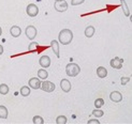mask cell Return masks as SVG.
I'll return each mask as SVG.
<instances>
[{
  "label": "cell",
  "instance_id": "1",
  "mask_svg": "<svg viewBox=\"0 0 132 124\" xmlns=\"http://www.w3.org/2000/svg\"><path fill=\"white\" fill-rule=\"evenodd\" d=\"M59 43H61L63 45H69L72 40H73V33L70 29H62L59 32Z\"/></svg>",
  "mask_w": 132,
  "mask_h": 124
},
{
  "label": "cell",
  "instance_id": "2",
  "mask_svg": "<svg viewBox=\"0 0 132 124\" xmlns=\"http://www.w3.org/2000/svg\"><path fill=\"white\" fill-rule=\"evenodd\" d=\"M80 72H81V69L76 63L72 62V63H69L67 66H65V73H67V75L70 76V77L77 76L78 74H80Z\"/></svg>",
  "mask_w": 132,
  "mask_h": 124
},
{
  "label": "cell",
  "instance_id": "3",
  "mask_svg": "<svg viewBox=\"0 0 132 124\" xmlns=\"http://www.w3.org/2000/svg\"><path fill=\"white\" fill-rule=\"evenodd\" d=\"M54 8L58 12H65L68 10V3L65 0H56L54 3Z\"/></svg>",
  "mask_w": 132,
  "mask_h": 124
},
{
  "label": "cell",
  "instance_id": "4",
  "mask_svg": "<svg viewBox=\"0 0 132 124\" xmlns=\"http://www.w3.org/2000/svg\"><path fill=\"white\" fill-rule=\"evenodd\" d=\"M28 16L30 17H36L39 14V8L35 4V3H30L27 5V9H26Z\"/></svg>",
  "mask_w": 132,
  "mask_h": 124
},
{
  "label": "cell",
  "instance_id": "5",
  "mask_svg": "<svg viewBox=\"0 0 132 124\" xmlns=\"http://www.w3.org/2000/svg\"><path fill=\"white\" fill-rule=\"evenodd\" d=\"M55 88H56L55 83L52 82V81H44V82H42V84H41V89H42L43 91H45V92H48V93L53 92V91L55 90Z\"/></svg>",
  "mask_w": 132,
  "mask_h": 124
},
{
  "label": "cell",
  "instance_id": "6",
  "mask_svg": "<svg viewBox=\"0 0 132 124\" xmlns=\"http://www.w3.org/2000/svg\"><path fill=\"white\" fill-rule=\"evenodd\" d=\"M25 33H26V36H27L29 40L32 41L37 36V29H36V27H34V26H28L25 30Z\"/></svg>",
  "mask_w": 132,
  "mask_h": 124
},
{
  "label": "cell",
  "instance_id": "7",
  "mask_svg": "<svg viewBox=\"0 0 132 124\" xmlns=\"http://www.w3.org/2000/svg\"><path fill=\"white\" fill-rule=\"evenodd\" d=\"M122 62H123V60H122V59H120V58L116 57V58H114V59H112V60H111L110 65H111V66L113 68V69L120 70V69H121V66H122Z\"/></svg>",
  "mask_w": 132,
  "mask_h": 124
},
{
  "label": "cell",
  "instance_id": "8",
  "mask_svg": "<svg viewBox=\"0 0 132 124\" xmlns=\"http://www.w3.org/2000/svg\"><path fill=\"white\" fill-rule=\"evenodd\" d=\"M41 84H42L41 79L39 77L38 78H31V79H29V81H28V86L32 89H35V90L41 88Z\"/></svg>",
  "mask_w": 132,
  "mask_h": 124
},
{
  "label": "cell",
  "instance_id": "9",
  "mask_svg": "<svg viewBox=\"0 0 132 124\" xmlns=\"http://www.w3.org/2000/svg\"><path fill=\"white\" fill-rule=\"evenodd\" d=\"M39 63L43 69H47L51 65V58L48 56H42L39 60Z\"/></svg>",
  "mask_w": 132,
  "mask_h": 124
},
{
  "label": "cell",
  "instance_id": "10",
  "mask_svg": "<svg viewBox=\"0 0 132 124\" xmlns=\"http://www.w3.org/2000/svg\"><path fill=\"white\" fill-rule=\"evenodd\" d=\"M110 100L113 101L114 103H119L122 100V95L120 92H118V91H113V92L110 94Z\"/></svg>",
  "mask_w": 132,
  "mask_h": 124
},
{
  "label": "cell",
  "instance_id": "11",
  "mask_svg": "<svg viewBox=\"0 0 132 124\" xmlns=\"http://www.w3.org/2000/svg\"><path fill=\"white\" fill-rule=\"evenodd\" d=\"M60 88H61V90L63 91V92H65V93L70 92V90H71V82L68 79H62L60 81Z\"/></svg>",
  "mask_w": 132,
  "mask_h": 124
},
{
  "label": "cell",
  "instance_id": "12",
  "mask_svg": "<svg viewBox=\"0 0 132 124\" xmlns=\"http://www.w3.org/2000/svg\"><path fill=\"white\" fill-rule=\"evenodd\" d=\"M10 33L12 36L14 37H18L19 35L22 34V29L18 27V26H12L11 29H10Z\"/></svg>",
  "mask_w": 132,
  "mask_h": 124
},
{
  "label": "cell",
  "instance_id": "13",
  "mask_svg": "<svg viewBox=\"0 0 132 124\" xmlns=\"http://www.w3.org/2000/svg\"><path fill=\"white\" fill-rule=\"evenodd\" d=\"M51 47H52L53 51L55 53L56 57H58V58L60 57V55H59V43H58V41L53 40V41L51 42Z\"/></svg>",
  "mask_w": 132,
  "mask_h": 124
},
{
  "label": "cell",
  "instance_id": "14",
  "mask_svg": "<svg viewBox=\"0 0 132 124\" xmlns=\"http://www.w3.org/2000/svg\"><path fill=\"white\" fill-rule=\"evenodd\" d=\"M97 75H98V77H100V78H105V77L108 76L106 69L103 68V66H99L97 69Z\"/></svg>",
  "mask_w": 132,
  "mask_h": 124
},
{
  "label": "cell",
  "instance_id": "15",
  "mask_svg": "<svg viewBox=\"0 0 132 124\" xmlns=\"http://www.w3.org/2000/svg\"><path fill=\"white\" fill-rule=\"evenodd\" d=\"M9 116V111L5 106L0 105V119H6Z\"/></svg>",
  "mask_w": 132,
  "mask_h": 124
},
{
  "label": "cell",
  "instance_id": "16",
  "mask_svg": "<svg viewBox=\"0 0 132 124\" xmlns=\"http://www.w3.org/2000/svg\"><path fill=\"white\" fill-rule=\"evenodd\" d=\"M95 34V28L92 27V26H88L85 29V36L86 37H92Z\"/></svg>",
  "mask_w": 132,
  "mask_h": 124
},
{
  "label": "cell",
  "instance_id": "17",
  "mask_svg": "<svg viewBox=\"0 0 132 124\" xmlns=\"http://www.w3.org/2000/svg\"><path fill=\"white\" fill-rule=\"evenodd\" d=\"M120 3H121V8L123 11V14L126 16H130V10L128 8V5L126 3V0H120Z\"/></svg>",
  "mask_w": 132,
  "mask_h": 124
},
{
  "label": "cell",
  "instance_id": "18",
  "mask_svg": "<svg viewBox=\"0 0 132 124\" xmlns=\"http://www.w3.org/2000/svg\"><path fill=\"white\" fill-rule=\"evenodd\" d=\"M38 77L40 78V79H42V80L46 79V78L48 77V73H47V71H46V70H43V69L39 70V71H38Z\"/></svg>",
  "mask_w": 132,
  "mask_h": 124
},
{
  "label": "cell",
  "instance_id": "19",
  "mask_svg": "<svg viewBox=\"0 0 132 124\" xmlns=\"http://www.w3.org/2000/svg\"><path fill=\"white\" fill-rule=\"evenodd\" d=\"M9 93V86L5 83H1L0 84V94L5 95Z\"/></svg>",
  "mask_w": 132,
  "mask_h": 124
},
{
  "label": "cell",
  "instance_id": "20",
  "mask_svg": "<svg viewBox=\"0 0 132 124\" xmlns=\"http://www.w3.org/2000/svg\"><path fill=\"white\" fill-rule=\"evenodd\" d=\"M21 94L23 95V96H28L29 94H30V87H26V86H24V87H22L21 88Z\"/></svg>",
  "mask_w": 132,
  "mask_h": 124
},
{
  "label": "cell",
  "instance_id": "21",
  "mask_svg": "<svg viewBox=\"0 0 132 124\" xmlns=\"http://www.w3.org/2000/svg\"><path fill=\"white\" fill-rule=\"evenodd\" d=\"M67 122H68V119H67V117H64V116H58L56 118L57 124H65Z\"/></svg>",
  "mask_w": 132,
  "mask_h": 124
},
{
  "label": "cell",
  "instance_id": "22",
  "mask_svg": "<svg viewBox=\"0 0 132 124\" xmlns=\"http://www.w3.org/2000/svg\"><path fill=\"white\" fill-rule=\"evenodd\" d=\"M32 122H34V124H43L44 120L41 116H35L34 119H32Z\"/></svg>",
  "mask_w": 132,
  "mask_h": 124
},
{
  "label": "cell",
  "instance_id": "23",
  "mask_svg": "<svg viewBox=\"0 0 132 124\" xmlns=\"http://www.w3.org/2000/svg\"><path fill=\"white\" fill-rule=\"evenodd\" d=\"M104 115V112L102 111V110H100L99 108L95 109V110H92V116L96 117V118H101V117Z\"/></svg>",
  "mask_w": 132,
  "mask_h": 124
},
{
  "label": "cell",
  "instance_id": "24",
  "mask_svg": "<svg viewBox=\"0 0 132 124\" xmlns=\"http://www.w3.org/2000/svg\"><path fill=\"white\" fill-rule=\"evenodd\" d=\"M103 105H104L103 99H97V100L95 101V107H96V108H101Z\"/></svg>",
  "mask_w": 132,
  "mask_h": 124
},
{
  "label": "cell",
  "instance_id": "25",
  "mask_svg": "<svg viewBox=\"0 0 132 124\" xmlns=\"http://www.w3.org/2000/svg\"><path fill=\"white\" fill-rule=\"evenodd\" d=\"M38 43H36V42H32V43H30V45L28 46V50L29 51H35L37 48H38Z\"/></svg>",
  "mask_w": 132,
  "mask_h": 124
},
{
  "label": "cell",
  "instance_id": "26",
  "mask_svg": "<svg viewBox=\"0 0 132 124\" xmlns=\"http://www.w3.org/2000/svg\"><path fill=\"white\" fill-rule=\"evenodd\" d=\"M85 0H71V4L72 5H80L82 3H84Z\"/></svg>",
  "mask_w": 132,
  "mask_h": 124
},
{
  "label": "cell",
  "instance_id": "27",
  "mask_svg": "<svg viewBox=\"0 0 132 124\" xmlns=\"http://www.w3.org/2000/svg\"><path fill=\"white\" fill-rule=\"evenodd\" d=\"M129 81H130V78H129V77H121V79H120V82H121L122 86L127 84Z\"/></svg>",
  "mask_w": 132,
  "mask_h": 124
},
{
  "label": "cell",
  "instance_id": "28",
  "mask_svg": "<svg viewBox=\"0 0 132 124\" xmlns=\"http://www.w3.org/2000/svg\"><path fill=\"white\" fill-rule=\"evenodd\" d=\"M88 124H100V122H99L98 120H96V119H92V120L88 121Z\"/></svg>",
  "mask_w": 132,
  "mask_h": 124
},
{
  "label": "cell",
  "instance_id": "29",
  "mask_svg": "<svg viewBox=\"0 0 132 124\" xmlns=\"http://www.w3.org/2000/svg\"><path fill=\"white\" fill-rule=\"evenodd\" d=\"M3 54V46L2 45H0V56H1Z\"/></svg>",
  "mask_w": 132,
  "mask_h": 124
},
{
  "label": "cell",
  "instance_id": "30",
  "mask_svg": "<svg viewBox=\"0 0 132 124\" xmlns=\"http://www.w3.org/2000/svg\"><path fill=\"white\" fill-rule=\"evenodd\" d=\"M2 34V29H1V27H0V35Z\"/></svg>",
  "mask_w": 132,
  "mask_h": 124
},
{
  "label": "cell",
  "instance_id": "31",
  "mask_svg": "<svg viewBox=\"0 0 132 124\" xmlns=\"http://www.w3.org/2000/svg\"><path fill=\"white\" fill-rule=\"evenodd\" d=\"M130 21H131V23H132V15H130Z\"/></svg>",
  "mask_w": 132,
  "mask_h": 124
}]
</instances>
